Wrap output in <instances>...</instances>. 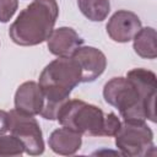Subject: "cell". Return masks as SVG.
<instances>
[{
  "label": "cell",
  "mask_w": 157,
  "mask_h": 157,
  "mask_svg": "<svg viewBox=\"0 0 157 157\" xmlns=\"http://www.w3.org/2000/svg\"><path fill=\"white\" fill-rule=\"evenodd\" d=\"M18 7V0H0V22H9Z\"/></svg>",
  "instance_id": "15"
},
{
  "label": "cell",
  "mask_w": 157,
  "mask_h": 157,
  "mask_svg": "<svg viewBox=\"0 0 157 157\" xmlns=\"http://www.w3.org/2000/svg\"><path fill=\"white\" fill-rule=\"evenodd\" d=\"M56 120L80 135L105 136V114L82 99H67L58 112Z\"/></svg>",
  "instance_id": "4"
},
{
  "label": "cell",
  "mask_w": 157,
  "mask_h": 157,
  "mask_svg": "<svg viewBox=\"0 0 157 157\" xmlns=\"http://www.w3.org/2000/svg\"><path fill=\"white\" fill-rule=\"evenodd\" d=\"M48 145L50 150L56 155L71 156L81 148L82 135L66 126L58 128L52 131L48 139Z\"/></svg>",
  "instance_id": "11"
},
{
  "label": "cell",
  "mask_w": 157,
  "mask_h": 157,
  "mask_svg": "<svg viewBox=\"0 0 157 157\" xmlns=\"http://www.w3.org/2000/svg\"><path fill=\"white\" fill-rule=\"evenodd\" d=\"M156 29L153 27H141L140 31L132 38V48L135 53L144 59H156L157 58V45H156Z\"/></svg>",
  "instance_id": "12"
},
{
  "label": "cell",
  "mask_w": 157,
  "mask_h": 157,
  "mask_svg": "<svg viewBox=\"0 0 157 157\" xmlns=\"http://www.w3.org/2000/svg\"><path fill=\"white\" fill-rule=\"evenodd\" d=\"M141 27V20L135 12L118 10L108 20L105 29L112 40L117 43H128L132 40Z\"/></svg>",
  "instance_id": "8"
},
{
  "label": "cell",
  "mask_w": 157,
  "mask_h": 157,
  "mask_svg": "<svg viewBox=\"0 0 157 157\" xmlns=\"http://www.w3.org/2000/svg\"><path fill=\"white\" fill-rule=\"evenodd\" d=\"M115 146L128 157L155 156L153 132L145 121H123L114 135Z\"/></svg>",
  "instance_id": "5"
},
{
  "label": "cell",
  "mask_w": 157,
  "mask_h": 157,
  "mask_svg": "<svg viewBox=\"0 0 157 157\" xmlns=\"http://www.w3.org/2000/svg\"><path fill=\"white\" fill-rule=\"evenodd\" d=\"M13 102L16 110L28 115H39L44 105V97L37 82L26 81L17 87Z\"/></svg>",
  "instance_id": "9"
},
{
  "label": "cell",
  "mask_w": 157,
  "mask_h": 157,
  "mask_svg": "<svg viewBox=\"0 0 157 157\" xmlns=\"http://www.w3.org/2000/svg\"><path fill=\"white\" fill-rule=\"evenodd\" d=\"M80 66L81 82H93L98 78L107 67V58L103 52L94 47L81 45L71 55Z\"/></svg>",
  "instance_id": "7"
},
{
  "label": "cell",
  "mask_w": 157,
  "mask_h": 157,
  "mask_svg": "<svg viewBox=\"0 0 157 157\" xmlns=\"http://www.w3.org/2000/svg\"><path fill=\"white\" fill-rule=\"evenodd\" d=\"M10 130V113L0 109V136Z\"/></svg>",
  "instance_id": "17"
},
{
  "label": "cell",
  "mask_w": 157,
  "mask_h": 157,
  "mask_svg": "<svg viewBox=\"0 0 157 157\" xmlns=\"http://www.w3.org/2000/svg\"><path fill=\"white\" fill-rule=\"evenodd\" d=\"M58 16L59 5L56 0H33L12 22L9 36L17 45H38L49 38Z\"/></svg>",
  "instance_id": "3"
},
{
  "label": "cell",
  "mask_w": 157,
  "mask_h": 157,
  "mask_svg": "<svg viewBox=\"0 0 157 157\" xmlns=\"http://www.w3.org/2000/svg\"><path fill=\"white\" fill-rule=\"evenodd\" d=\"M82 44L83 38L71 27H59L53 29L47 39V47L55 56H71Z\"/></svg>",
  "instance_id": "10"
},
{
  "label": "cell",
  "mask_w": 157,
  "mask_h": 157,
  "mask_svg": "<svg viewBox=\"0 0 157 157\" xmlns=\"http://www.w3.org/2000/svg\"><path fill=\"white\" fill-rule=\"evenodd\" d=\"M25 152V146L20 139L11 135L0 136V156H21Z\"/></svg>",
  "instance_id": "14"
},
{
  "label": "cell",
  "mask_w": 157,
  "mask_h": 157,
  "mask_svg": "<svg viewBox=\"0 0 157 157\" xmlns=\"http://www.w3.org/2000/svg\"><path fill=\"white\" fill-rule=\"evenodd\" d=\"M157 77L151 70L136 67L125 77H113L103 87V98L119 110L124 121L156 123Z\"/></svg>",
  "instance_id": "1"
},
{
  "label": "cell",
  "mask_w": 157,
  "mask_h": 157,
  "mask_svg": "<svg viewBox=\"0 0 157 157\" xmlns=\"http://www.w3.org/2000/svg\"><path fill=\"white\" fill-rule=\"evenodd\" d=\"M120 125H121V121L114 113L105 114V136L108 137L114 136L118 132Z\"/></svg>",
  "instance_id": "16"
},
{
  "label": "cell",
  "mask_w": 157,
  "mask_h": 157,
  "mask_svg": "<svg viewBox=\"0 0 157 157\" xmlns=\"http://www.w3.org/2000/svg\"><path fill=\"white\" fill-rule=\"evenodd\" d=\"M78 83H81V70L72 56H58L50 61L42 70L38 80L44 97L39 115L47 120H56L58 112Z\"/></svg>",
  "instance_id": "2"
},
{
  "label": "cell",
  "mask_w": 157,
  "mask_h": 157,
  "mask_svg": "<svg viewBox=\"0 0 157 157\" xmlns=\"http://www.w3.org/2000/svg\"><path fill=\"white\" fill-rule=\"evenodd\" d=\"M10 113V132L21 140L25 152L31 156H39L44 152L43 132L34 115H28L12 109Z\"/></svg>",
  "instance_id": "6"
},
{
  "label": "cell",
  "mask_w": 157,
  "mask_h": 157,
  "mask_svg": "<svg viewBox=\"0 0 157 157\" xmlns=\"http://www.w3.org/2000/svg\"><path fill=\"white\" fill-rule=\"evenodd\" d=\"M81 13L92 22H102L110 11L109 0H77Z\"/></svg>",
  "instance_id": "13"
}]
</instances>
